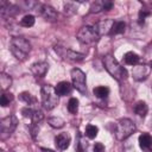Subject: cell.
Listing matches in <instances>:
<instances>
[{
    "label": "cell",
    "instance_id": "1",
    "mask_svg": "<svg viewBox=\"0 0 152 152\" xmlns=\"http://www.w3.org/2000/svg\"><path fill=\"white\" fill-rule=\"evenodd\" d=\"M103 65H104V69L109 72V75L113 78H115L118 82H122L127 80V76H128L127 70L119 64V62L114 58V56L106 55L103 57Z\"/></svg>",
    "mask_w": 152,
    "mask_h": 152
},
{
    "label": "cell",
    "instance_id": "2",
    "mask_svg": "<svg viewBox=\"0 0 152 152\" xmlns=\"http://www.w3.org/2000/svg\"><path fill=\"white\" fill-rule=\"evenodd\" d=\"M10 50L18 61H25L31 51V45L23 37H13L10 43Z\"/></svg>",
    "mask_w": 152,
    "mask_h": 152
},
{
    "label": "cell",
    "instance_id": "3",
    "mask_svg": "<svg viewBox=\"0 0 152 152\" xmlns=\"http://www.w3.org/2000/svg\"><path fill=\"white\" fill-rule=\"evenodd\" d=\"M42 104L45 109L51 110L58 104V94L56 89L50 84H44L40 89Z\"/></svg>",
    "mask_w": 152,
    "mask_h": 152
},
{
    "label": "cell",
    "instance_id": "4",
    "mask_svg": "<svg viewBox=\"0 0 152 152\" xmlns=\"http://www.w3.org/2000/svg\"><path fill=\"white\" fill-rule=\"evenodd\" d=\"M134 131H135L134 122L131 119L124 118V119H120L116 122V126H115V137H116L118 140L122 141V140L127 139L128 137H131Z\"/></svg>",
    "mask_w": 152,
    "mask_h": 152
},
{
    "label": "cell",
    "instance_id": "5",
    "mask_svg": "<svg viewBox=\"0 0 152 152\" xmlns=\"http://www.w3.org/2000/svg\"><path fill=\"white\" fill-rule=\"evenodd\" d=\"M77 39L82 44H94L100 39V34L95 31L94 26H82L77 32Z\"/></svg>",
    "mask_w": 152,
    "mask_h": 152
},
{
    "label": "cell",
    "instance_id": "6",
    "mask_svg": "<svg viewBox=\"0 0 152 152\" xmlns=\"http://www.w3.org/2000/svg\"><path fill=\"white\" fill-rule=\"evenodd\" d=\"M18 125V120L15 115H8L0 120V138L1 140L7 139L15 129Z\"/></svg>",
    "mask_w": 152,
    "mask_h": 152
},
{
    "label": "cell",
    "instance_id": "7",
    "mask_svg": "<svg viewBox=\"0 0 152 152\" xmlns=\"http://www.w3.org/2000/svg\"><path fill=\"white\" fill-rule=\"evenodd\" d=\"M71 76V81H72V87L80 91L81 94L87 93V83H86V74L78 69V68H74L70 72Z\"/></svg>",
    "mask_w": 152,
    "mask_h": 152
},
{
    "label": "cell",
    "instance_id": "8",
    "mask_svg": "<svg viewBox=\"0 0 152 152\" xmlns=\"http://www.w3.org/2000/svg\"><path fill=\"white\" fill-rule=\"evenodd\" d=\"M34 11L38 14H40L43 18H45L46 20H52L53 21V20L57 19V12L50 5H46V4H36L34 5Z\"/></svg>",
    "mask_w": 152,
    "mask_h": 152
},
{
    "label": "cell",
    "instance_id": "9",
    "mask_svg": "<svg viewBox=\"0 0 152 152\" xmlns=\"http://www.w3.org/2000/svg\"><path fill=\"white\" fill-rule=\"evenodd\" d=\"M56 52H58L61 55V57H63L64 59H69V61H74V62H81L84 58V55L76 52L71 49H65V48H61V46H56L55 48Z\"/></svg>",
    "mask_w": 152,
    "mask_h": 152
},
{
    "label": "cell",
    "instance_id": "10",
    "mask_svg": "<svg viewBox=\"0 0 152 152\" xmlns=\"http://www.w3.org/2000/svg\"><path fill=\"white\" fill-rule=\"evenodd\" d=\"M113 24H114V20L113 19H103V20L99 21L97 24H95L94 25V28H95V31L101 37L103 34H109L112 32Z\"/></svg>",
    "mask_w": 152,
    "mask_h": 152
},
{
    "label": "cell",
    "instance_id": "11",
    "mask_svg": "<svg viewBox=\"0 0 152 152\" xmlns=\"http://www.w3.org/2000/svg\"><path fill=\"white\" fill-rule=\"evenodd\" d=\"M49 70V64L46 62H36L31 65V72L36 77H43L45 76L46 71Z\"/></svg>",
    "mask_w": 152,
    "mask_h": 152
},
{
    "label": "cell",
    "instance_id": "12",
    "mask_svg": "<svg viewBox=\"0 0 152 152\" xmlns=\"http://www.w3.org/2000/svg\"><path fill=\"white\" fill-rule=\"evenodd\" d=\"M70 135L65 132L63 133H59L58 135H56L55 138V144H56V147L59 148V150H66L70 145Z\"/></svg>",
    "mask_w": 152,
    "mask_h": 152
},
{
    "label": "cell",
    "instance_id": "13",
    "mask_svg": "<svg viewBox=\"0 0 152 152\" xmlns=\"http://www.w3.org/2000/svg\"><path fill=\"white\" fill-rule=\"evenodd\" d=\"M148 71H150V68L147 65H144V64H138L133 68V77L137 80V81H141L144 78H146L148 76Z\"/></svg>",
    "mask_w": 152,
    "mask_h": 152
},
{
    "label": "cell",
    "instance_id": "14",
    "mask_svg": "<svg viewBox=\"0 0 152 152\" xmlns=\"http://www.w3.org/2000/svg\"><path fill=\"white\" fill-rule=\"evenodd\" d=\"M139 146L144 152H151L152 150V135L142 133L139 135Z\"/></svg>",
    "mask_w": 152,
    "mask_h": 152
},
{
    "label": "cell",
    "instance_id": "15",
    "mask_svg": "<svg viewBox=\"0 0 152 152\" xmlns=\"http://www.w3.org/2000/svg\"><path fill=\"white\" fill-rule=\"evenodd\" d=\"M72 88H74L72 84H70V83L66 82V81H62V82H59V83L55 87V89H56L58 96H66V95H69V94L72 91Z\"/></svg>",
    "mask_w": 152,
    "mask_h": 152
},
{
    "label": "cell",
    "instance_id": "16",
    "mask_svg": "<svg viewBox=\"0 0 152 152\" xmlns=\"http://www.w3.org/2000/svg\"><path fill=\"white\" fill-rule=\"evenodd\" d=\"M124 61H125L126 64L135 66V65H138V63L140 62V57H139L135 52H133V51H128V52L125 53V56H124Z\"/></svg>",
    "mask_w": 152,
    "mask_h": 152
},
{
    "label": "cell",
    "instance_id": "17",
    "mask_svg": "<svg viewBox=\"0 0 152 152\" xmlns=\"http://www.w3.org/2000/svg\"><path fill=\"white\" fill-rule=\"evenodd\" d=\"M133 110H134V113H135L137 115H139V116H145V115L147 114V112H148V107H147L146 102H144V101H138V102L134 104Z\"/></svg>",
    "mask_w": 152,
    "mask_h": 152
},
{
    "label": "cell",
    "instance_id": "18",
    "mask_svg": "<svg viewBox=\"0 0 152 152\" xmlns=\"http://www.w3.org/2000/svg\"><path fill=\"white\" fill-rule=\"evenodd\" d=\"M0 86H1V89L4 91L10 89V87L12 86V77L5 72H1L0 74Z\"/></svg>",
    "mask_w": 152,
    "mask_h": 152
},
{
    "label": "cell",
    "instance_id": "19",
    "mask_svg": "<svg viewBox=\"0 0 152 152\" xmlns=\"http://www.w3.org/2000/svg\"><path fill=\"white\" fill-rule=\"evenodd\" d=\"M93 93L99 99H106L109 95V88L108 87H104V86H99V87H95L94 88Z\"/></svg>",
    "mask_w": 152,
    "mask_h": 152
},
{
    "label": "cell",
    "instance_id": "20",
    "mask_svg": "<svg viewBox=\"0 0 152 152\" xmlns=\"http://www.w3.org/2000/svg\"><path fill=\"white\" fill-rule=\"evenodd\" d=\"M19 100H20V101H23V102H25V103H26V104H28V106L34 104V103L37 102L36 97H34V96H32L28 91H23V93H20V94H19Z\"/></svg>",
    "mask_w": 152,
    "mask_h": 152
},
{
    "label": "cell",
    "instance_id": "21",
    "mask_svg": "<svg viewBox=\"0 0 152 152\" xmlns=\"http://www.w3.org/2000/svg\"><path fill=\"white\" fill-rule=\"evenodd\" d=\"M48 122L53 128H62L64 126V124H65L64 120L62 118H59V116H51V118L48 119Z\"/></svg>",
    "mask_w": 152,
    "mask_h": 152
},
{
    "label": "cell",
    "instance_id": "22",
    "mask_svg": "<svg viewBox=\"0 0 152 152\" xmlns=\"http://www.w3.org/2000/svg\"><path fill=\"white\" fill-rule=\"evenodd\" d=\"M125 28H126V24H125L124 21H114L110 34H119V33H124V32H125Z\"/></svg>",
    "mask_w": 152,
    "mask_h": 152
},
{
    "label": "cell",
    "instance_id": "23",
    "mask_svg": "<svg viewBox=\"0 0 152 152\" xmlns=\"http://www.w3.org/2000/svg\"><path fill=\"white\" fill-rule=\"evenodd\" d=\"M34 21H36V18L34 15L32 14H26L23 17V19L20 20V25L24 26V27H31L34 25Z\"/></svg>",
    "mask_w": 152,
    "mask_h": 152
},
{
    "label": "cell",
    "instance_id": "24",
    "mask_svg": "<svg viewBox=\"0 0 152 152\" xmlns=\"http://www.w3.org/2000/svg\"><path fill=\"white\" fill-rule=\"evenodd\" d=\"M97 133H99L97 126L91 125V124L87 125V127H86V135H87L89 139H94V138L97 135Z\"/></svg>",
    "mask_w": 152,
    "mask_h": 152
},
{
    "label": "cell",
    "instance_id": "25",
    "mask_svg": "<svg viewBox=\"0 0 152 152\" xmlns=\"http://www.w3.org/2000/svg\"><path fill=\"white\" fill-rule=\"evenodd\" d=\"M13 99H14L13 94L7 93V91H4V93L1 94V97H0V104H1L2 107H6L7 104H10V102L13 101Z\"/></svg>",
    "mask_w": 152,
    "mask_h": 152
},
{
    "label": "cell",
    "instance_id": "26",
    "mask_svg": "<svg viewBox=\"0 0 152 152\" xmlns=\"http://www.w3.org/2000/svg\"><path fill=\"white\" fill-rule=\"evenodd\" d=\"M68 110L70 114H76L78 112V100L76 97H71L68 102Z\"/></svg>",
    "mask_w": 152,
    "mask_h": 152
},
{
    "label": "cell",
    "instance_id": "27",
    "mask_svg": "<svg viewBox=\"0 0 152 152\" xmlns=\"http://www.w3.org/2000/svg\"><path fill=\"white\" fill-rule=\"evenodd\" d=\"M101 11H104V7H103V0L102 1H95L91 4L90 6V12L91 13H99Z\"/></svg>",
    "mask_w": 152,
    "mask_h": 152
},
{
    "label": "cell",
    "instance_id": "28",
    "mask_svg": "<svg viewBox=\"0 0 152 152\" xmlns=\"http://www.w3.org/2000/svg\"><path fill=\"white\" fill-rule=\"evenodd\" d=\"M43 119H44V114H43V112L39 110V109H34L33 116H32V119H31L32 124H39Z\"/></svg>",
    "mask_w": 152,
    "mask_h": 152
},
{
    "label": "cell",
    "instance_id": "29",
    "mask_svg": "<svg viewBox=\"0 0 152 152\" xmlns=\"http://www.w3.org/2000/svg\"><path fill=\"white\" fill-rule=\"evenodd\" d=\"M76 8H77V6H76V4H74V2H65V5H64V11H65L66 14H72V13H75V12H76Z\"/></svg>",
    "mask_w": 152,
    "mask_h": 152
},
{
    "label": "cell",
    "instance_id": "30",
    "mask_svg": "<svg viewBox=\"0 0 152 152\" xmlns=\"http://www.w3.org/2000/svg\"><path fill=\"white\" fill-rule=\"evenodd\" d=\"M33 113H34V109H32V108H30V107H25V108L21 109V114H23V116L28 118V119H32Z\"/></svg>",
    "mask_w": 152,
    "mask_h": 152
},
{
    "label": "cell",
    "instance_id": "31",
    "mask_svg": "<svg viewBox=\"0 0 152 152\" xmlns=\"http://www.w3.org/2000/svg\"><path fill=\"white\" fill-rule=\"evenodd\" d=\"M151 14V12L148 11V10H140L139 11V23H144V20H145V18L146 17H148Z\"/></svg>",
    "mask_w": 152,
    "mask_h": 152
},
{
    "label": "cell",
    "instance_id": "32",
    "mask_svg": "<svg viewBox=\"0 0 152 152\" xmlns=\"http://www.w3.org/2000/svg\"><path fill=\"white\" fill-rule=\"evenodd\" d=\"M104 146L102 142H95L93 146V152H104Z\"/></svg>",
    "mask_w": 152,
    "mask_h": 152
},
{
    "label": "cell",
    "instance_id": "33",
    "mask_svg": "<svg viewBox=\"0 0 152 152\" xmlns=\"http://www.w3.org/2000/svg\"><path fill=\"white\" fill-rule=\"evenodd\" d=\"M42 152H53L51 150H46V148H42Z\"/></svg>",
    "mask_w": 152,
    "mask_h": 152
},
{
    "label": "cell",
    "instance_id": "34",
    "mask_svg": "<svg viewBox=\"0 0 152 152\" xmlns=\"http://www.w3.org/2000/svg\"><path fill=\"white\" fill-rule=\"evenodd\" d=\"M150 68H151V69H152V61H151V62H150Z\"/></svg>",
    "mask_w": 152,
    "mask_h": 152
},
{
    "label": "cell",
    "instance_id": "35",
    "mask_svg": "<svg viewBox=\"0 0 152 152\" xmlns=\"http://www.w3.org/2000/svg\"><path fill=\"white\" fill-rule=\"evenodd\" d=\"M151 152H152V150H151Z\"/></svg>",
    "mask_w": 152,
    "mask_h": 152
}]
</instances>
